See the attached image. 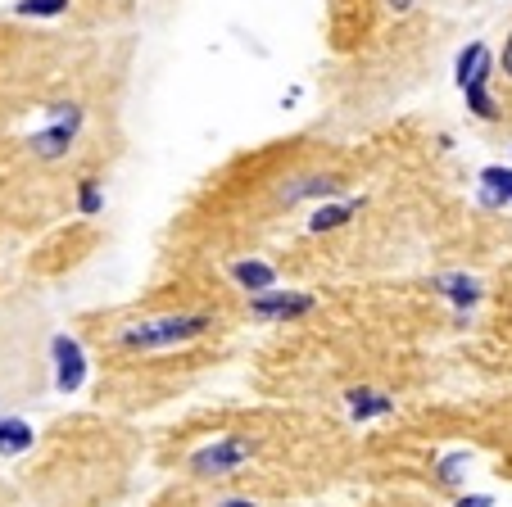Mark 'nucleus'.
I'll return each instance as SVG.
<instances>
[{"mask_svg":"<svg viewBox=\"0 0 512 507\" xmlns=\"http://www.w3.org/2000/svg\"><path fill=\"white\" fill-rule=\"evenodd\" d=\"M78 132H82V105H73V100H55V105H46V127L32 132L28 145L41 163H55L73 150Z\"/></svg>","mask_w":512,"mask_h":507,"instance_id":"2","label":"nucleus"},{"mask_svg":"<svg viewBox=\"0 0 512 507\" xmlns=\"http://www.w3.org/2000/svg\"><path fill=\"white\" fill-rule=\"evenodd\" d=\"M490 73H494V55H490V46H485V41H472V46L458 50V59H454L458 91L472 87V82H490Z\"/></svg>","mask_w":512,"mask_h":507,"instance_id":"7","label":"nucleus"},{"mask_svg":"<svg viewBox=\"0 0 512 507\" xmlns=\"http://www.w3.org/2000/svg\"><path fill=\"white\" fill-rule=\"evenodd\" d=\"M14 14L19 19H59L68 14V0H14Z\"/></svg>","mask_w":512,"mask_h":507,"instance_id":"15","label":"nucleus"},{"mask_svg":"<svg viewBox=\"0 0 512 507\" xmlns=\"http://www.w3.org/2000/svg\"><path fill=\"white\" fill-rule=\"evenodd\" d=\"M472 467V453H449L445 462H440V485H463V471Z\"/></svg>","mask_w":512,"mask_h":507,"instance_id":"17","label":"nucleus"},{"mask_svg":"<svg viewBox=\"0 0 512 507\" xmlns=\"http://www.w3.org/2000/svg\"><path fill=\"white\" fill-rule=\"evenodd\" d=\"M431 290H435V295H440V299H449V304H454L458 313H467V308H476V304H481V295H485V290H481V281H476V277H467V272H440V277L431 281Z\"/></svg>","mask_w":512,"mask_h":507,"instance_id":"6","label":"nucleus"},{"mask_svg":"<svg viewBox=\"0 0 512 507\" xmlns=\"http://www.w3.org/2000/svg\"><path fill=\"white\" fill-rule=\"evenodd\" d=\"M213 326L209 313H164V317H145L118 331V345L132 349V354H159V349H177L200 340Z\"/></svg>","mask_w":512,"mask_h":507,"instance_id":"1","label":"nucleus"},{"mask_svg":"<svg viewBox=\"0 0 512 507\" xmlns=\"http://www.w3.org/2000/svg\"><path fill=\"white\" fill-rule=\"evenodd\" d=\"M340 182L327 173H309V177H295V182L281 186V204H300V200H336Z\"/></svg>","mask_w":512,"mask_h":507,"instance_id":"8","label":"nucleus"},{"mask_svg":"<svg viewBox=\"0 0 512 507\" xmlns=\"http://www.w3.org/2000/svg\"><path fill=\"white\" fill-rule=\"evenodd\" d=\"M50 363H55V390L59 394H78L82 385H87V349L73 340V335H55L50 340Z\"/></svg>","mask_w":512,"mask_h":507,"instance_id":"4","label":"nucleus"},{"mask_svg":"<svg viewBox=\"0 0 512 507\" xmlns=\"http://www.w3.org/2000/svg\"><path fill=\"white\" fill-rule=\"evenodd\" d=\"M358 204H363V200H336V204H318V209L309 213V231H313V236H322V231H336V227H345V222L358 213Z\"/></svg>","mask_w":512,"mask_h":507,"instance_id":"13","label":"nucleus"},{"mask_svg":"<svg viewBox=\"0 0 512 507\" xmlns=\"http://www.w3.org/2000/svg\"><path fill=\"white\" fill-rule=\"evenodd\" d=\"M218 507H259V503H254V498H223Z\"/></svg>","mask_w":512,"mask_h":507,"instance_id":"20","label":"nucleus"},{"mask_svg":"<svg viewBox=\"0 0 512 507\" xmlns=\"http://www.w3.org/2000/svg\"><path fill=\"white\" fill-rule=\"evenodd\" d=\"M232 281L245 286L250 295H263V290L277 286V268L263 263V259H241V263H232Z\"/></svg>","mask_w":512,"mask_h":507,"instance_id":"10","label":"nucleus"},{"mask_svg":"<svg viewBox=\"0 0 512 507\" xmlns=\"http://www.w3.org/2000/svg\"><path fill=\"white\" fill-rule=\"evenodd\" d=\"M481 204L485 209H503V204H512V168H503V163L481 168Z\"/></svg>","mask_w":512,"mask_h":507,"instance_id":"11","label":"nucleus"},{"mask_svg":"<svg viewBox=\"0 0 512 507\" xmlns=\"http://www.w3.org/2000/svg\"><path fill=\"white\" fill-rule=\"evenodd\" d=\"M463 100H467V114L481 118V123H494V118H499V100L490 96V82H472V87H463Z\"/></svg>","mask_w":512,"mask_h":507,"instance_id":"14","label":"nucleus"},{"mask_svg":"<svg viewBox=\"0 0 512 507\" xmlns=\"http://www.w3.org/2000/svg\"><path fill=\"white\" fill-rule=\"evenodd\" d=\"M250 458H254V440L232 435V440H213V444H204V449H195L191 453V471L195 476H204V480L232 476V471H241Z\"/></svg>","mask_w":512,"mask_h":507,"instance_id":"3","label":"nucleus"},{"mask_svg":"<svg viewBox=\"0 0 512 507\" xmlns=\"http://www.w3.org/2000/svg\"><path fill=\"white\" fill-rule=\"evenodd\" d=\"M32 421L23 417H0V458H19V453L32 449Z\"/></svg>","mask_w":512,"mask_h":507,"instance_id":"12","label":"nucleus"},{"mask_svg":"<svg viewBox=\"0 0 512 507\" xmlns=\"http://www.w3.org/2000/svg\"><path fill=\"white\" fill-rule=\"evenodd\" d=\"M390 10H395V14H408V10H413V0H390Z\"/></svg>","mask_w":512,"mask_h":507,"instance_id":"21","label":"nucleus"},{"mask_svg":"<svg viewBox=\"0 0 512 507\" xmlns=\"http://www.w3.org/2000/svg\"><path fill=\"white\" fill-rule=\"evenodd\" d=\"M458 507H494V494H463Z\"/></svg>","mask_w":512,"mask_h":507,"instance_id":"18","label":"nucleus"},{"mask_svg":"<svg viewBox=\"0 0 512 507\" xmlns=\"http://www.w3.org/2000/svg\"><path fill=\"white\" fill-rule=\"evenodd\" d=\"M100 209H105V186H100L96 177H82L78 182V213L82 218H96Z\"/></svg>","mask_w":512,"mask_h":507,"instance_id":"16","label":"nucleus"},{"mask_svg":"<svg viewBox=\"0 0 512 507\" xmlns=\"http://www.w3.org/2000/svg\"><path fill=\"white\" fill-rule=\"evenodd\" d=\"M499 64H503V73H508V77H512V37H508V41H503V55H499Z\"/></svg>","mask_w":512,"mask_h":507,"instance_id":"19","label":"nucleus"},{"mask_svg":"<svg viewBox=\"0 0 512 507\" xmlns=\"http://www.w3.org/2000/svg\"><path fill=\"white\" fill-rule=\"evenodd\" d=\"M345 408L354 421H372V417H390V412H395V399L372 390V385H358V390L345 394Z\"/></svg>","mask_w":512,"mask_h":507,"instance_id":"9","label":"nucleus"},{"mask_svg":"<svg viewBox=\"0 0 512 507\" xmlns=\"http://www.w3.org/2000/svg\"><path fill=\"white\" fill-rule=\"evenodd\" d=\"M318 308V299L309 295V290H263V295H250V313L259 317V322H295V317L313 313Z\"/></svg>","mask_w":512,"mask_h":507,"instance_id":"5","label":"nucleus"}]
</instances>
